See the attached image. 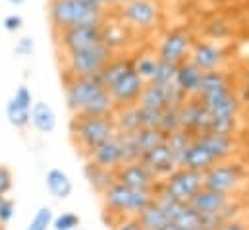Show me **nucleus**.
Here are the masks:
<instances>
[{
    "mask_svg": "<svg viewBox=\"0 0 249 230\" xmlns=\"http://www.w3.org/2000/svg\"><path fill=\"white\" fill-rule=\"evenodd\" d=\"M114 230H145L141 227V223L137 221V217H122L116 225Z\"/></svg>",
    "mask_w": 249,
    "mask_h": 230,
    "instance_id": "49530a36",
    "label": "nucleus"
},
{
    "mask_svg": "<svg viewBox=\"0 0 249 230\" xmlns=\"http://www.w3.org/2000/svg\"><path fill=\"white\" fill-rule=\"evenodd\" d=\"M174 76H176V64H170V62H164V60L159 58V64H157V70H155V76H153L151 83L166 85V83L174 81Z\"/></svg>",
    "mask_w": 249,
    "mask_h": 230,
    "instance_id": "f704fd0d",
    "label": "nucleus"
},
{
    "mask_svg": "<svg viewBox=\"0 0 249 230\" xmlns=\"http://www.w3.org/2000/svg\"><path fill=\"white\" fill-rule=\"evenodd\" d=\"M0 230H2V227H0Z\"/></svg>",
    "mask_w": 249,
    "mask_h": 230,
    "instance_id": "5fc2aeb1",
    "label": "nucleus"
},
{
    "mask_svg": "<svg viewBox=\"0 0 249 230\" xmlns=\"http://www.w3.org/2000/svg\"><path fill=\"white\" fill-rule=\"evenodd\" d=\"M187 205L197 211L201 217H216V215H230V193H220L209 188H201L189 201Z\"/></svg>",
    "mask_w": 249,
    "mask_h": 230,
    "instance_id": "f8f14e48",
    "label": "nucleus"
},
{
    "mask_svg": "<svg viewBox=\"0 0 249 230\" xmlns=\"http://www.w3.org/2000/svg\"><path fill=\"white\" fill-rule=\"evenodd\" d=\"M242 91H244V99L249 103V70L244 72V83H242Z\"/></svg>",
    "mask_w": 249,
    "mask_h": 230,
    "instance_id": "09e8293b",
    "label": "nucleus"
},
{
    "mask_svg": "<svg viewBox=\"0 0 249 230\" xmlns=\"http://www.w3.org/2000/svg\"><path fill=\"white\" fill-rule=\"evenodd\" d=\"M216 230H246V227L242 223H238V221H226V223H222Z\"/></svg>",
    "mask_w": 249,
    "mask_h": 230,
    "instance_id": "de8ad7c7",
    "label": "nucleus"
},
{
    "mask_svg": "<svg viewBox=\"0 0 249 230\" xmlns=\"http://www.w3.org/2000/svg\"><path fill=\"white\" fill-rule=\"evenodd\" d=\"M105 87L101 81L91 76V77H68L64 76V93H66V105L71 111V115L81 113L87 103H91L99 93H103Z\"/></svg>",
    "mask_w": 249,
    "mask_h": 230,
    "instance_id": "6e6552de",
    "label": "nucleus"
},
{
    "mask_svg": "<svg viewBox=\"0 0 249 230\" xmlns=\"http://www.w3.org/2000/svg\"><path fill=\"white\" fill-rule=\"evenodd\" d=\"M14 188V174L8 167L0 165V195H8Z\"/></svg>",
    "mask_w": 249,
    "mask_h": 230,
    "instance_id": "79ce46f5",
    "label": "nucleus"
},
{
    "mask_svg": "<svg viewBox=\"0 0 249 230\" xmlns=\"http://www.w3.org/2000/svg\"><path fill=\"white\" fill-rule=\"evenodd\" d=\"M170 223H174L178 230H203V217L197 211H193L187 203L182 205V209Z\"/></svg>",
    "mask_w": 249,
    "mask_h": 230,
    "instance_id": "7c9ffc66",
    "label": "nucleus"
},
{
    "mask_svg": "<svg viewBox=\"0 0 249 230\" xmlns=\"http://www.w3.org/2000/svg\"><path fill=\"white\" fill-rule=\"evenodd\" d=\"M137 105L139 107H149V109H164L166 103H164V93H162V87L160 85H155V83H145L139 99H137Z\"/></svg>",
    "mask_w": 249,
    "mask_h": 230,
    "instance_id": "2f4dec72",
    "label": "nucleus"
},
{
    "mask_svg": "<svg viewBox=\"0 0 249 230\" xmlns=\"http://www.w3.org/2000/svg\"><path fill=\"white\" fill-rule=\"evenodd\" d=\"M218 161L209 153V149L205 145H201L197 139L189 145V149L186 151L184 159H182V167L191 169V171H197V172H205L209 171L213 165H216Z\"/></svg>",
    "mask_w": 249,
    "mask_h": 230,
    "instance_id": "412c9836",
    "label": "nucleus"
},
{
    "mask_svg": "<svg viewBox=\"0 0 249 230\" xmlns=\"http://www.w3.org/2000/svg\"><path fill=\"white\" fill-rule=\"evenodd\" d=\"M31 124L41 134H53L56 128V113L45 101H37L31 107Z\"/></svg>",
    "mask_w": 249,
    "mask_h": 230,
    "instance_id": "393cba45",
    "label": "nucleus"
},
{
    "mask_svg": "<svg viewBox=\"0 0 249 230\" xmlns=\"http://www.w3.org/2000/svg\"><path fill=\"white\" fill-rule=\"evenodd\" d=\"M83 174H85V180L89 182V186H91L97 193H105V192L116 182V171L99 167V165H95V163H91V161L85 163Z\"/></svg>",
    "mask_w": 249,
    "mask_h": 230,
    "instance_id": "4be33fe9",
    "label": "nucleus"
},
{
    "mask_svg": "<svg viewBox=\"0 0 249 230\" xmlns=\"http://www.w3.org/2000/svg\"><path fill=\"white\" fill-rule=\"evenodd\" d=\"M203 70L197 68L189 58L180 62L176 66V76H174V81L176 85L186 93L187 97H197L199 89H201V81H203Z\"/></svg>",
    "mask_w": 249,
    "mask_h": 230,
    "instance_id": "a211bd4d",
    "label": "nucleus"
},
{
    "mask_svg": "<svg viewBox=\"0 0 249 230\" xmlns=\"http://www.w3.org/2000/svg\"><path fill=\"white\" fill-rule=\"evenodd\" d=\"M116 180L122 182L124 186H129V188L147 190V192H155V193H157V188L160 184L159 176L139 159L125 163L120 169H116Z\"/></svg>",
    "mask_w": 249,
    "mask_h": 230,
    "instance_id": "9b49d317",
    "label": "nucleus"
},
{
    "mask_svg": "<svg viewBox=\"0 0 249 230\" xmlns=\"http://www.w3.org/2000/svg\"><path fill=\"white\" fill-rule=\"evenodd\" d=\"M107 6H93L81 0H49L47 16L53 31H62L73 25L103 23L107 16Z\"/></svg>",
    "mask_w": 249,
    "mask_h": 230,
    "instance_id": "f257e3e1",
    "label": "nucleus"
},
{
    "mask_svg": "<svg viewBox=\"0 0 249 230\" xmlns=\"http://www.w3.org/2000/svg\"><path fill=\"white\" fill-rule=\"evenodd\" d=\"M137 221L141 223V227L145 230H157V229H160L162 225H166L170 219H168V215L164 213V209L159 205V201L155 199L149 207H145V209L137 215Z\"/></svg>",
    "mask_w": 249,
    "mask_h": 230,
    "instance_id": "cd10ccee",
    "label": "nucleus"
},
{
    "mask_svg": "<svg viewBox=\"0 0 249 230\" xmlns=\"http://www.w3.org/2000/svg\"><path fill=\"white\" fill-rule=\"evenodd\" d=\"M87 157H89L91 163H95L99 167H105V169H110V171H116V169H120L122 165L127 163L124 143H122L118 134L114 137L107 139L105 143H101L99 147H95Z\"/></svg>",
    "mask_w": 249,
    "mask_h": 230,
    "instance_id": "2eb2a0df",
    "label": "nucleus"
},
{
    "mask_svg": "<svg viewBox=\"0 0 249 230\" xmlns=\"http://www.w3.org/2000/svg\"><path fill=\"white\" fill-rule=\"evenodd\" d=\"M195 139L205 145L209 149V153L220 163L226 157H230L234 153V141L232 135H222V134H214V132H205L201 135H195Z\"/></svg>",
    "mask_w": 249,
    "mask_h": 230,
    "instance_id": "6ab92c4d",
    "label": "nucleus"
},
{
    "mask_svg": "<svg viewBox=\"0 0 249 230\" xmlns=\"http://www.w3.org/2000/svg\"><path fill=\"white\" fill-rule=\"evenodd\" d=\"M116 134H133L141 128L139 124V111L137 105H127V107H118V113L112 115Z\"/></svg>",
    "mask_w": 249,
    "mask_h": 230,
    "instance_id": "a878e982",
    "label": "nucleus"
},
{
    "mask_svg": "<svg viewBox=\"0 0 249 230\" xmlns=\"http://www.w3.org/2000/svg\"><path fill=\"white\" fill-rule=\"evenodd\" d=\"M6 2H10V4H14V6H21L25 0H6Z\"/></svg>",
    "mask_w": 249,
    "mask_h": 230,
    "instance_id": "603ef678",
    "label": "nucleus"
},
{
    "mask_svg": "<svg viewBox=\"0 0 249 230\" xmlns=\"http://www.w3.org/2000/svg\"><path fill=\"white\" fill-rule=\"evenodd\" d=\"M160 87H162V93H164V103L170 109H180L187 99H189L186 93L176 85V81L166 83V85H160Z\"/></svg>",
    "mask_w": 249,
    "mask_h": 230,
    "instance_id": "72a5a7b5",
    "label": "nucleus"
},
{
    "mask_svg": "<svg viewBox=\"0 0 249 230\" xmlns=\"http://www.w3.org/2000/svg\"><path fill=\"white\" fill-rule=\"evenodd\" d=\"M16 215V205L6 195H0V227L8 225Z\"/></svg>",
    "mask_w": 249,
    "mask_h": 230,
    "instance_id": "a19ab883",
    "label": "nucleus"
},
{
    "mask_svg": "<svg viewBox=\"0 0 249 230\" xmlns=\"http://www.w3.org/2000/svg\"><path fill=\"white\" fill-rule=\"evenodd\" d=\"M2 27L8 31V33H18L21 27H23V18L19 14H10L2 19Z\"/></svg>",
    "mask_w": 249,
    "mask_h": 230,
    "instance_id": "c03bdc74",
    "label": "nucleus"
},
{
    "mask_svg": "<svg viewBox=\"0 0 249 230\" xmlns=\"http://www.w3.org/2000/svg\"><path fill=\"white\" fill-rule=\"evenodd\" d=\"M180 128V120H178V109H170V107H164L162 109V116H160V122H159V130L168 135L172 132H176Z\"/></svg>",
    "mask_w": 249,
    "mask_h": 230,
    "instance_id": "e433bc0d",
    "label": "nucleus"
},
{
    "mask_svg": "<svg viewBox=\"0 0 249 230\" xmlns=\"http://www.w3.org/2000/svg\"><path fill=\"white\" fill-rule=\"evenodd\" d=\"M53 219H54L53 209H51V207H41V209L33 215V219L29 221V225H27V229L25 230H49V229H53Z\"/></svg>",
    "mask_w": 249,
    "mask_h": 230,
    "instance_id": "c9c22d12",
    "label": "nucleus"
},
{
    "mask_svg": "<svg viewBox=\"0 0 249 230\" xmlns=\"http://www.w3.org/2000/svg\"><path fill=\"white\" fill-rule=\"evenodd\" d=\"M242 180H244V172L238 165L220 161L203 172V188H209L220 193H232Z\"/></svg>",
    "mask_w": 249,
    "mask_h": 230,
    "instance_id": "1a4fd4ad",
    "label": "nucleus"
},
{
    "mask_svg": "<svg viewBox=\"0 0 249 230\" xmlns=\"http://www.w3.org/2000/svg\"><path fill=\"white\" fill-rule=\"evenodd\" d=\"M157 64H159V57L157 55H141V57L133 58V68L141 76V79L145 83H149L153 79L155 70H157Z\"/></svg>",
    "mask_w": 249,
    "mask_h": 230,
    "instance_id": "473e14b6",
    "label": "nucleus"
},
{
    "mask_svg": "<svg viewBox=\"0 0 249 230\" xmlns=\"http://www.w3.org/2000/svg\"><path fill=\"white\" fill-rule=\"evenodd\" d=\"M54 43L62 53H73L103 43V23L73 25L62 31H53Z\"/></svg>",
    "mask_w": 249,
    "mask_h": 230,
    "instance_id": "423d86ee",
    "label": "nucleus"
},
{
    "mask_svg": "<svg viewBox=\"0 0 249 230\" xmlns=\"http://www.w3.org/2000/svg\"><path fill=\"white\" fill-rule=\"evenodd\" d=\"M81 225V219L79 215L71 213V211H66V213H60L53 219V229L54 230H75Z\"/></svg>",
    "mask_w": 249,
    "mask_h": 230,
    "instance_id": "4c0bfd02",
    "label": "nucleus"
},
{
    "mask_svg": "<svg viewBox=\"0 0 249 230\" xmlns=\"http://www.w3.org/2000/svg\"><path fill=\"white\" fill-rule=\"evenodd\" d=\"M105 199L107 209L112 215L118 217H137L145 207H149L155 201V192H147V190H135L124 186L122 182H114L105 193H101Z\"/></svg>",
    "mask_w": 249,
    "mask_h": 230,
    "instance_id": "7ed1b4c3",
    "label": "nucleus"
},
{
    "mask_svg": "<svg viewBox=\"0 0 249 230\" xmlns=\"http://www.w3.org/2000/svg\"><path fill=\"white\" fill-rule=\"evenodd\" d=\"M75 230H85V229H81V227H77V229H75Z\"/></svg>",
    "mask_w": 249,
    "mask_h": 230,
    "instance_id": "864d4df0",
    "label": "nucleus"
},
{
    "mask_svg": "<svg viewBox=\"0 0 249 230\" xmlns=\"http://www.w3.org/2000/svg\"><path fill=\"white\" fill-rule=\"evenodd\" d=\"M114 111H116V105H114V101H112L110 93L105 89V91H103V93H99L91 103H87V107H85L81 113H77V115L110 116V115H114Z\"/></svg>",
    "mask_w": 249,
    "mask_h": 230,
    "instance_id": "c85d7f7f",
    "label": "nucleus"
},
{
    "mask_svg": "<svg viewBox=\"0 0 249 230\" xmlns=\"http://www.w3.org/2000/svg\"><path fill=\"white\" fill-rule=\"evenodd\" d=\"M85 4H93V6H108V0H81Z\"/></svg>",
    "mask_w": 249,
    "mask_h": 230,
    "instance_id": "8fccbe9b",
    "label": "nucleus"
},
{
    "mask_svg": "<svg viewBox=\"0 0 249 230\" xmlns=\"http://www.w3.org/2000/svg\"><path fill=\"white\" fill-rule=\"evenodd\" d=\"M205 31H207V35H209L213 41H220V39H224V37L230 35V25H228V21H224V19H213V21L207 23Z\"/></svg>",
    "mask_w": 249,
    "mask_h": 230,
    "instance_id": "ea45409f",
    "label": "nucleus"
},
{
    "mask_svg": "<svg viewBox=\"0 0 249 230\" xmlns=\"http://www.w3.org/2000/svg\"><path fill=\"white\" fill-rule=\"evenodd\" d=\"M70 132L77 147L89 155L95 147L105 143L107 139L116 135L114 118L110 116H89V115H73L70 122Z\"/></svg>",
    "mask_w": 249,
    "mask_h": 230,
    "instance_id": "f03ea898",
    "label": "nucleus"
},
{
    "mask_svg": "<svg viewBox=\"0 0 249 230\" xmlns=\"http://www.w3.org/2000/svg\"><path fill=\"white\" fill-rule=\"evenodd\" d=\"M45 186L49 193L56 199H68L73 192V182L62 169H51L45 174Z\"/></svg>",
    "mask_w": 249,
    "mask_h": 230,
    "instance_id": "5701e85b",
    "label": "nucleus"
},
{
    "mask_svg": "<svg viewBox=\"0 0 249 230\" xmlns=\"http://www.w3.org/2000/svg\"><path fill=\"white\" fill-rule=\"evenodd\" d=\"M6 116H8V122L18 130H25L31 124V109L19 105L14 97L6 105Z\"/></svg>",
    "mask_w": 249,
    "mask_h": 230,
    "instance_id": "c756f323",
    "label": "nucleus"
},
{
    "mask_svg": "<svg viewBox=\"0 0 249 230\" xmlns=\"http://www.w3.org/2000/svg\"><path fill=\"white\" fill-rule=\"evenodd\" d=\"M193 141H195V135L189 134L187 130H182V128H178L176 132H172V134L166 135V145L170 147V151H172L178 167H182V159H184L186 151L189 149V145Z\"/></svg>",
    "mask_w": 249,
    "mask_h": 230,
    "instance_id": "bb28decb",
    "label": "nucleus"
},
{
    "mask_svg": "<svg viewBox=\"0 0 249 230\" xmlns=\"http://www.w3.org/2000/svg\"><path fill=\"white\" fill-rule=\"evenodd\" d=\"M129 27L124 21H108V18L103 21V45L108 47L114 55L124 49L129 41Z\"/></svg>",
    "mask_w": 249,
    "mask_h": 230,
    "instance_id": "aec40b11",
    "label": "nucleus"
},
{
    "mask_svg": "<svg viewBox=\"0 0 249 230\" xmlns=\"http://www.w3.org/2000/svg\"><path fill=\"white\" fill-rule=\"evenodd\" d=\"M143 87H145V81L141 79V76L135 72V68H129L107 91L110 93L116 107H127V105H137V99Z\"/></svg>",
    "mask_w": 249,
    "mask_h": 230,
    "instance_id": "ddd939ff",
    "label": "nucleus"
},
{
    "mask_svg": "<svg viewBox=\"0 0 249 230\" xmlns=\"http://www.w3.org/2000/svg\"><path fill=\"white\" fill-rule=\"evenodd\" d=\"M193 43L195 41H193V37L187 29H172L160 39L157 57L164 60V62H170V64L178 66L180 62L187 60Z\"/></svg>",
    "mask_w": 249,
    "mask_h": 230,
    "instance_id": "9d476101",
    "label": "nucleus"
},
{
    "mask_svg": "<svg viewBox=\"0 0 249 230\" xmlns=\"http://www.w3.org/2000/svg\"><path fill=\"white\" fill-rule=\"evenodd\" d=\"M129 68H133V58H124V57L114 58L112 57L105 66H103V70H101L95 77L101 81V85H103L105 89H108L116 79H120V77L124 76Z\"/></svg>",
    "mask_w": 249,
    "mask_h": 230,
    "instance_id": "b1692460",
    "label": "nucleus"
},
{
    "mask_svg": "<svg viewBox=\"0 0 249 230\" xmlns=\"http://www.w3.org/2000/svg\"><path fill=\"white\" fill-rule=\"evenodd\" d=\"M114 57V53L103 43L73 53H64V76L68 77H91L97 76L103 66Z\"/></svg>",
    "mask_w": 249,
    "mask_h": 230,
    "instance_id": "20e7f679",
    "label": "nucleus"
},
{
    "mask_svg": "<svg viewBox=\"0 0 249 230\" xmlns=\"http://www.w3.org/2000/svg\"><path fill=\"white\" fill-rule=\"evenodd\" d=\"M139 124L141 128H159L160 116H162V109H149V107H139Z\"/></svg>",
    "mask_w": 249,
    "mask_h": 230,
    "instance_id": "58836bf2",
    "label": "nucleus"
},
{
    "mask_svg": "<svg viewBox=\"0 0 249 230\" xmlns=\"http://www.w3.org/2000/svg\"><path fill=\"white\" fill-rule=\"evenodd\" d=\"M33 51H35V41L31 39V37H21L18 43H16V47H14V53L18 55V57H31L33 55Z\"/></svg>",
    "mask_w": 249,
    "mask_h": 230,
    "instance_id": "37998d69",
    "label": "nucleus"
},
{
    "mask_svg": "<svg viewBox=\"0 0 249 230\" xmlns=\"http://www.w3.org/2000/svg\"><path fill=\"white\" fill-rule=\"evenodd\" d=\"M180 128L187 130L193 135H201L211 128V113L203 107L197 97H189L186 103L178 109Z\"/></svg>",
    "mask_w": 249,
    "mask_h": 230,
    "instance_id": "4468645a",
    "label": "nucleus"
},
{
    "mask_svg": "<svg viewBox=\"0 0 249 230\" xmlns=\"http://www.w3.org/2000/svg\"><path fill=\"white\" fill-rule=\"evenodd\" d=\"M201 188H203V172L191 171L186 167H178L172 174L162 178V182L157 188V193L187 203Z\"/></svg>",
    "mask_w": 249,
    "mask_h": 230,
    "instance_id": "39448f33",
    "label": "nucleus"
},
{
    "mask_svg": "<svg viewBox=\"0 0 249 230\" xmlns=\"http://www.w3.org/2000/svg\"><path fill=\"white\" fill-rule=\"evenodd\" d=\"M118 16L129 29L151 31L160 21V6L157 0H129L120 6Z\"/></svg>",
    "mask_w": 249,
    "mask_h": 230,
    "instance_id": "0eeeda50",
    "label": "nucleus"
},
{
    "mask_svg": "<svg viewBox=\"0 0 249 230\" xmlns=\"http://www.w3.org/2000/svg\"><path fill=\"white\" fill-rule=\"evenodd\" d=\"M14 99L19 103V105H23V107H27V109H31L33 107V93H31V89L27 87V85H19L18 89H16V93H14Z\"/></svg>",
    "mask_w": 249,
    "mask_h": 230,
    "instance_id": "a18cd8bd",
    "label": "nucleus"
},
{
    "mask_svg": "<svg viewBox=\"0 0 249 230\" xmlns=\"http://www.w3.org/2000/svg\"><path fill=\"white\" fill-rule=\"evenodd\" d=\"M129 0H108V4L110 6H124V4H127Z\"/></svg>",
    "mask_w": 249,
    "mask_h": 230,
    "instance_id": "3c124183",
    "label": "nucleus"
},
{
    "mask_svg": "<svg viewBox=\"0 0 249 230\" xmlns=\"http://www.w3.org/2000/svg\"><path fill=\"white\" fill-rule=\"evenodd\" d=\"M187 58L197 68H201L203 72H211V70H220L222 68V64L226 60V53L216 43H211V41H195Z\"/></svg>",
    "mask_w": 249,
    "mask_h": 230,
    "instance_id": "dca6fc26",
    "label": "nucleus"
},
{
    "mask_svg": "<svg viewBox=\"0 0 249 230\" xmlns=\"http://www.w3.org/2000/svg\"><path fill=\"white\" fill-rule=\"evenodd\" d=\"M139 161H143L159 178H166L168 174H172L178 169V163H176V159H174L170 147L166 145V139H164L160 145H157V147L145 151Z\"/></svg>",
    "mask_w": 249,
    "mask_h": 230,
    "instance_id": "f3484780",
    "label": "nucleus"
}]
</instances>
